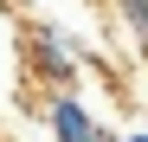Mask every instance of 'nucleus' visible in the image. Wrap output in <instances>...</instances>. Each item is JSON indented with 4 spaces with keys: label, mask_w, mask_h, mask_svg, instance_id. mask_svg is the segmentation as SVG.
I'll return each instance as SVG.
<instances>
[{
    "label": "nucleus",
    "mask_w": 148,
    "mask_h": 142,
    "mask_svg": "<svg viewBox=\"0 0 148 142\" xmlns=\"http://www.w3.org/2000/svg\"><path fill=\"white\" fill-rule=\"evenodd\" d=\"M45 123H52V136H58V142H97V129H103L77 97H64V90L45 103Z\"/></svg>",
    "instance_id": "obj_1"
},
{
    "label": "nucleus",
    "mask_w": 148,
    "mask_h": 142,
    "mask_svg": "<svg viewBox=\"0 0 148 142\" xmlns=\"http://www.w3.org/2000/svg\"><path fill=\"white\" fill-rule=\"evenodd\" d=\"M32 65H39V71H45L52 84H71V78H77V65H71L64 39H58L52 26H39V32H32Z\"/></svg>",
    "instance_id": "obj_2"
},
{
    "label": "nucleus",
    "mask_w": 148,
    "mask_h": 142,
    "mask_svg": "<svg viewBox=\"0 0 148 142\" xmlns=\"http://www.w3.org/2000/svg\"><path fill=\"white\" fill-rule=\"evenodd\" d=\"M122 7V19H129V32H135V45L148 52V0H116Z\"/></svg>",
    "instance_id": "obj_3"
},
{
    "label": "nucleus",
    "mask_w": 148,
    "mask_h": 142,
    "mask_svg": "<svg viewBox=\"0 0 148 142\" xmlns=\"http://www.w3.org/2000/svg\"><path fill=\"white\" fill-rule=\"evenodd\" d=\"M122 142H148V136H122Z\"/></svg>",
    "instance_id": "obj_4"
}]
</instances>
